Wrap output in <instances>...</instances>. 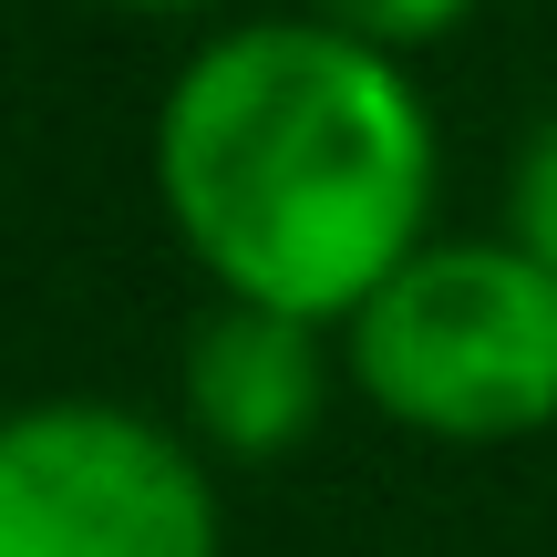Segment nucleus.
I'll use <instances>...</instances> for the list:
<instances>
[{"mask_svg": "<svg viewBox=\"0 0 557 557\" xmlns=\"http://www.w3.org/2000/svg\"><path fill=\"white\" fill-rule=\"evenodd\" d=\"M517 248L557 269V114L537 124V145L517 156Z\"/></svg>", "mask_w": 557, "mask_h": 557, "instance_id": "423d86ee", "label": "nucleus"}, {"mask_svg": "<svg viewBox=\"0 0 557 557\" xmlns=\"http://www.w3.org/2000/svg\"><path fill=\"white\" fill-rule=\"evenodd\" d=\"M465 11H475V0H310V21L372 41V52H423V41H444Z\"/></svg>", "mask_w": 557, "mask_h": 557, "instance_id": "39448f33", "label": "nucleus"}, {"mask_svg": "<svg viewBox=\"0 0 557 557\" xmlns=\"http://www.w3.org/2000/svg\"><path fill=\"white\" fill-rule=\"evenodd\" d=\"M124 11H207V0H124Z\"/></svg>", "mask_w": 557, "mask_h": 557, "instance_id": "0eeeda50", "label": "nucleus"}, {"mask_svg": "<svg viewBox=\"0 0 557 557\" xmlns=\"http://www.w3.org/2000/svg\"><path fill=\"white\" fill-rule=\"evenodd\" d=\"M341 331L403 434L517 444L557 423V269L517 238H423Z\"/></svg>", "mask_w": 557, "mask_h": 557, "instance_id": "f03ea898", "label": "nucleus"}, {"mask_svg": "<svg viewBox=\"0 0 557 557\" xmlns=\"http://www.w3.org/2000/svg\"><path fill=\"white\" fill-rule=\"evenodd\" d=\"M331 320L269 310V299H227L197 341H186V413L218 455L238 465H278L289 444H310L320 393H331Z\"/></svg>", "mask_w": 557, "mask_h": 557, "instance_id": "20e7f679", "label": "nucleus"}, {"mask_svg": "<svg viewBox=\"0 0 557 557\" xmlns=\"http://www.w3.org/2000/svg\"><path fill=\"white\" fill-rule=\"evenodd\" d=\"M156 186L227 299L351 320L423 248L434 114L403 52H372L331 21H248L176 73Z\"/></svg>", "mask_w": 557, "mask_h": 557, "instance_id": "f257e3e1", "label": "nucleus"}, {"mask_svg": "<svg viewBox=\"0 0 557 557\" xmlns=\"http://www.w3.org/2000/svg\"><path fill=\"white\" fill-rule=\"evenodd\" d=\"M0 557H218L207 465L124 403H32L0 434Z\"/></svg>", "mask_w": 557, "mask_h": 557, "instance_id": "7ed1b4c3", "label": "nucleus"}]
</instances>
